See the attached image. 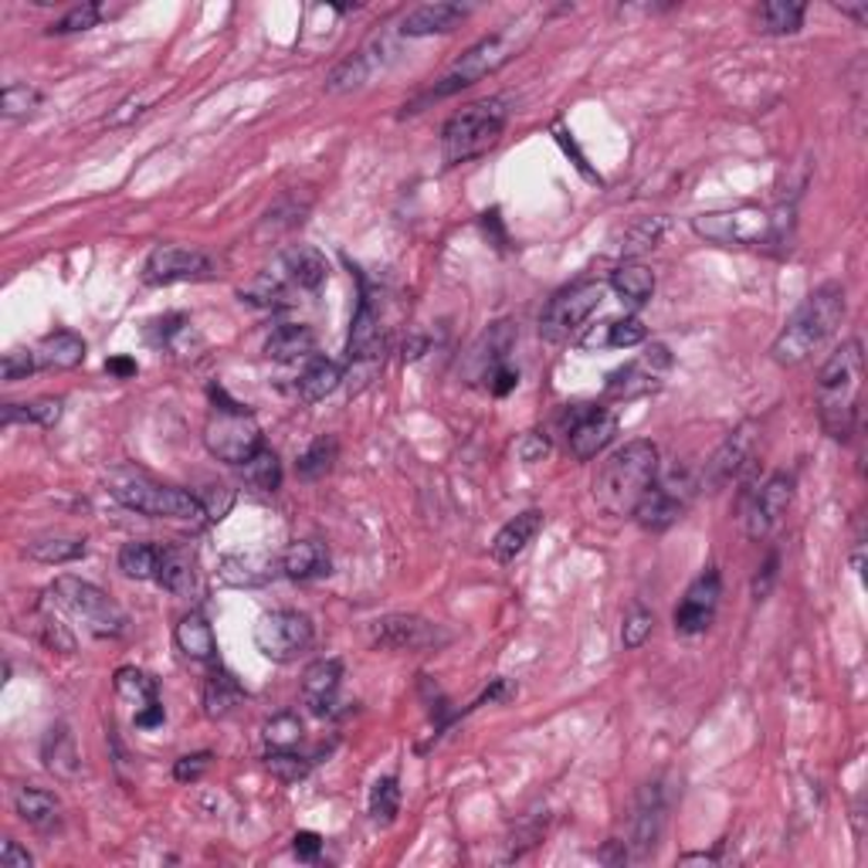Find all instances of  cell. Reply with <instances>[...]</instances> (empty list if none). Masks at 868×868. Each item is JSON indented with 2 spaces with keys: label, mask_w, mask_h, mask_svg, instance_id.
Instances as JSON below:
<instances>
[{
  "label": "cell",
  "mask_w": 868,
  "mask_h": 868,
  "mask_svg": "<svg viewBox=\"0 0 868 868\" xmlns=\"http://www.w3.org/2000/svg\"><path fill=\"white\" fill-rule=\"evenodd\" d=\"M536 24H540V18L536 14H530V18H519V21H512V24H506L502 31H496V34H489V38H482L478 45H472L455 65L448 68V72L418 99V102H410V109L407 113H418L425 102H431V99H444V95H455V92H462V89H468V85H475V82H482L485 76H493V72H499V68L506 65V61H512L519 51H523L526 45H530V38L536 34Z\"/></svg>",
  "instance_id": "obj_1"
},
{
  "label": "cell",
  "mask_w": 868,
  "mask_h": 868,
  "mask_svg": "<svg viewBox=\"0 0 868 868\" xmlns=\"http://www.w3.org/2000/svg\"><path fill=\"white\" fill-rule=\"evenodd\" d=\"M845 320V289L838 282H828L814 289L801 305L794 309V316L780 329V336L771 346V357L780 367H797L811 360L814 350H821L824 339L835 333Z\"/></svg>",
  "instance_id": "obj_2"
},
{
  "label": "cell",
  "mask_w": 868,
  "mask_h": 868,
  "mask_svg": "<svg viewBox=\"0 0 868 868\" xmlns=\"http://www.w3.org/2000/svg\"><path fill=\"white\" fill-rule=\"evenodd\" d=\"M658 478V448L645 438L607 455L594 475V499L611 516H635L641 496Z\"/></svg>",
  "instance_id": "obj_3"
},
{
  "label": "cell",
  "mask_w": 868,
  "mask_h": 868,
  "mask_svg": "<svg viewBox=\"0 0 868 868\" xmlns=\"http://www.w3.org/2000/svg\"><path fill=\"white\" fill-rule=\"evenodd\" d=\"M861 373H865V354L861 343L848 339L818 373V418L828 438L845 441L855 425L858 394H861Z\"/></svg>",
  "instance_id": "obj_4"
},
{
  "label": "cell",
  "mask_w": 868,
  "mask_h": 868,
  "mask_svg": "<svg viewBox=\"0 0 868 868\" xmlns=\"http://www.w3.org/2000/svg\"><path fill=\"white\" fill-rule=\"evenodd\" d=\"M509 102L506 99H482L459 109L441 129V153L448 166L468 163L482 153H489L506 132Z\"/></svg>",
  "instance_id": "obj_5"
},
{
  "label": "cell",
  "mask_w": 868,
  "mask_h": 868,
  "mask_svg": "<svg viewBox=\"0 0 868 868\" xmlns=\"http://www.w3.org/2000/svg\"><path fill=\"white\" fill-rule=\"evenodd\" d=\"M109 493L126 509L153 516V519H177V523H200V519H207L204 502L197 496L170 489V485H157L147 475L119 472L109 478Z\"/></svg>",
  "instance_id": "obj_6"
},
{
  "label": "cell",
  "mask_w": 868,
  "mask_h": 868,
  "mask_svg": "<svg viewBox=\"0 0 868 868\" xmlns=\"http://www.w3.org/2000/svg\"><path fill=\"white\" fill-rule=\"evenodd\" d=\"M51 594L68 614L82 621L95 638H123L129 632L126 611L106 594V590H99L95 583L82 577H58Z\"/></svg>",
  "instance_id": "obj_7"
},
{
  "label": "cell",
  "mask_w": 868,
  "mask_h": 868,
  "mask_svg": "<svg viewBox=\"0 0 868 868\" xmlns=\"http://www.w3.org/2000/svg\"><path fill=\"white\" fill-rule=\"evenodd\" d=\"M692 231L722 248H760L780 238V218L760 211V207H737V211H716L696 218Z\"/></svg>",
  "instance_id": "obj_8"
},
{
  "label": "cell",
  "mask_w": 868,
  "mask_h": 868,
  "mask_svg": "<svg viewBox=\"0 0 868 868\" xmlns=\"http://www.w3.org/2000/svg\"><path fill=\"white\" fill-rule=\"evenodd\" d=\"M204 444L218 462H228V465H245L265 448L262 428L252 418L248 407H234V410L218 407L204 428Z\"/></svg>",
  "instance_id": "obj_9"
},
{
  "label": "cell",
  "mask_w": 868,
  "mask_h": 868,
  "mask_svg": "<svg viewBox=\"0 0 868 868\" xmlns=\"http://www.w3.org/2000/svg\"><path fill=\"white\" fill-rule=\"evenodd\" d=\"M370 641L387 651H410L428 655L451 641V635L438 621H428L421 614H384L370 624Z\"/></svg>",
  "instance_id": "obj_10"
},
{
  "label": "cell",
  "mask_w": 868,
  "mask_h": 868,
  "mask_svg": "<svg viewBox=\"0 0 868 868\" xmlns=\"http://www.w3.org/2000/svg\"><path fill=\"white\" fill-rule=\"evenodd\" d=\"M312 621L299 611H268L255 621V648L268 662H296V658L312 645Z\"/></svg>",
  "instance_id": "obj_11"
},
{
  "label": "cell",
  "mask_w": 868,
  "mask_h": 868,
  "mask_svg": "<svg viewBox=\"0 0 868 868\" xmlns=\"http://www.w3.org/2000/svg\"><path fill=\"white\" fill-rule=\"evenodd\" d=\"M601 299H604L601 282H577L557 292L540 316V336L549 343H567L590 320V312L601 305Z\"/></svg>",
  "instance_id": "obj_12"
},
{
  "label": "cell",
  "mask_w": 868,
  "mask_h": 868,
  "mask_svg": "<svg viewBox=\"0 0 868 868\" xmlns=\"http://www.w3.org/2000/svg\"><path fill=\"white\" fill-rule=\"evenodd\" d=\"M215 275V262L197 248H181V245H160L150 252L143 265V282L147 286H177V282H200Z\"/></svg>",
  "instance_id": "obj_13"
},
{
  "label": "cell",
  "mask_w": 868,
  "mask_h": 868,
  "mask_svg": "<svg viewBox=\"0 0 868 868\" xmlns=\"http://www.w3.org/2000/svg\"><path fill=\"white\" fill-rule=\"evenodd\" d=\"M790 499H794V478L787 472L771 475L760 489H753V496L747 499V516H743L750 540H767L780 526V519L787 516Z\"/></svg>",
  "instance_id": "obj_14"
},
{
  "label": "cell",
  "mask_w": 868,
  "mask_h": 868,
  "mask_svg": "<svg viewBox=\"0 0 868 868\" xmlns=\"http://www.w3.org/2000/svg\"><path fill=\"white\" fill-rule=\"evenodd\" d=\"M719 598H722V580H719V574L716 570L699 574L696 580L688 583L685 598L675 607V632L679 635H703L709 624L716 621Z\"/></svg>",
  "instance_id": "obj_15"
},
{
  "label": "cell",
  "mask_w": 868,
  "mask_h": 868,
  "mask_svg": "<svg viewBox=\"0 0 868 868\" xmlns=\"http://www.w3.org/2000/svg\"><path fill=\"white\" fill-rule=\"evenodd\" d=\"M688 489L692 485L688 482H682L679 489H675V478H666V482H651V489L641 496V502H638V509H635V519L638 523L645 526V530H651V533H662V530H669L675 519L685 512V502H688Z\"/></svg>",
  "instance_id": "obj_16"
},
{
  "label": "cell",
  "mask_w": 868,
  "mask_h": 868,
  "mask_svg": "<svg viewBox=\"0 0 868 868\" xmlns=\"http://www.w3.org/2000/svg\"><path fill=\"white\" fill-rule=\"evenodd\" d=\"M669 363H672L669 350L662 343H655L638 363H628V367H621V370H614L607 377V397L628 401V397H641V394L655 391L658 387V373H662Z\"/></svg>",
  "instance_id": "obj_17"
},
{
  "label": "cell",
  "mask_w": 868,
  "mask_h": 868,
  "mask_svg": "<svg viewBox=\"0 0 868 868\" xmlns=\"http://www.w3.org/2000/svg\"><path fill=\"white\" fill-rule=\"evenodd\" d=\"M753 441H756V425L747 421L740 425L733 435H729L719 448H716V455L706 462V472H703V485H709V489H719V485L726 482H733L740 475V468L750 462L753 455Z\"/></svg>",
  "instance_id": "obj_18"
},
{
  "label": "cell",
  "mask_w": 868,
  "mask_h": 868,
  "mask_svg": "<svg viewBox=\"0 0 868 868\" xmlns=\"http://www.w3.org/2000/svg\"><path fill=\"white\" fill-rule=\"evenodd\" d=\"M614 435H617V418H614L611 410H604V407L594 404L567 431V441H570V451H574L577 462H590V459H598L601 451L614 441Z\"/></svg>",
  "instance_id": "obj_19"
},
{
  "label": "cell",
  "mask_w": 868,
  "mask_h": 868,
  "mask_svg": "<svg viewBox=\"0 0 868 868\" xmlns=\"http://www.w3.org/2000/svg\"><path fill=\"white\" fill-rule=\"evenodd\" d=\"M666 828V794L658 784H645L638 794V811H635V831H632V845L635 855L645 858L658 848V838H662Z\"/></svg>",
  "instance_id": "obj_20"
},
{
  "label": "cell",
  "mask_w": 868,
  "mask_h": 868,
  "mask_svg": "<svg viewBox=\"0 0 868 868\" xmlns=\"http://www.w3.org/2000/svg\"><path fill=\"white\" fill-rule=\"evenodd\" d=\"M343 685V666L339 658H320L302 675V699L316 716H329Z\"/></svg>",
  "instance_id": "obj_21"
},
{
  "label": "cell",
  "mask_w": 868,
  "mask_h": 868,
  "mask_svg": "<svg viewBox=\"0 0 868 868\" xmlns=\"http://www.w3.org/2000/svg\"><path fill=\"white\" fill-rule=\"evenodd\" d=\"M468 14H472V8H465V4H448V0H438V4H421V8H414L401 21V34H407V38L448 34V31H455Z\"/></svg>",
  "instance_id": "obj_22"
},
{
  "label": "cell",
  "mask_w": 868,
  "mask_h": 868,
  "mask_svg": "<svg viewBox=\"0 0 868 868\" xmlns=\"http://www.w3.org/2000/svg\"><path fill=\"white\" fill-rule=\"evenodd\" d=\"M346 354L350 360H377L384 354V329H380V312L373 309V299L363 292L357 316L350 326V343H346Z\"/></svg>",
  "instance_id": "obj_23"
},
{
  "label": "cell",
  "mask_w": 868,
  "mask_h": 868,
  "mask_svg": "<svg viewBox=\"0 0 868 868\" xmlns=\"http://www.w3.org/2000/svg\"><path fill=\"white\" fill-rule=\"evenodd\" d=\"M540 530H543V512H540V509H526V512L512 516L509 523L496 533V540H493V557H496L499 564L516 560L519 553H523V549L536 540Z\"/></svg>",
  "instance_id": "obj_24"
},
{
  "label": "cell",
  "mask_w": 868,
  "mask_h": 868,
  "mask_svg": "<svg viewBox=\"0 0 868 868\" xmlns=\"http://www.w3.org/2000/svg\"><path fill=\"white\" fill-rule=\"evenodd\" d=\"M173 641H177V648L190 658V662H211V658L218 655V638H215L211 621L197 611H190L177 621Z\"/></svg>",
  "instance_id": "obj_25"
},
{
  "label": "cell",
  "mask_w": 868,
  "mask_h": 868,
  "mask_svg": "<svg viewBox=\"0 0 868 868\" xmlns=\"http://www.w3.org/2000/svg\"><path fill=\"white\" fill-rule=\"evenodd\" d=\"M157 583L177 598H187L194 590V553L187 546H160V564H157Z\"/></svg>",
  "instance_id": "obj_26"
},
{
  "label": "cell",
  "mask_w": 868,
  "mask_h": 868,
  "mask_svg": "<svg viewBox=\"0 0 868 868\" xmlns=\"http://www.w3.org/2000/svg\"><path fill=\"white\" fill-rule=\"evenodd\" d=\"M282 574L292 580H312L329 574V553L316 540H299L282 553Z\"/></svg>",
  "instance_id": "obj_27"
},
{
  "label": "cell",
  "mask_w": 868,
  "mask_h": 868,
  "mask_svg": "<svg viewBox=\"0 0 868 868\" xmlns=\"http://www.w3.org/2000/svg\"><path fill=\"white\" fill-rule=\"evenodd\" d=\"M312 350H316V333H312L309 326L302 323H286L279 326L268 343H265V354L275 360V363H292V360H302L309 357Z\"/></svg>",
  "instance_id": "obj_28"
},
{
  "label": "cell",
  "mask_w": 868,
  "mask_h": 868,
  "mask_svg": "<svg viewBox=\"0 0 868 868\" xmlns=\"http://www.w3.org/2000/svg\"><path fill=\"white\" fill-rule=\"evenodd\" d=\"M282 268L289 271V279L292 286L299 289H309V292H316L323 282H326V258L316 252V248H309V245H296L282 255Z\"/></svg>",
  "instance_id": "obj_29"
},
{
  "label": "cell",
  "mask_w": 868,
  "mask_h": 868,
  "mask_svg": "<svg viewBox=\"0 0 868 868\" xmlns=\"http://www.w3.org/2000/svg\"><path fill=\"white\" fill-rule=\"evenodd\" d=\"M611 289L628 305H645L655 296V271L641 262H624L611 271Z\"/></svg>",
  "instance_id": "obj_30"
},
{
  "label": "cell",
  "mask_w": 868,
  "mask_h": 868,
  "mask_svg": "<svg viewBox=\"0 0 868 868\" xmlns=\"http://www.w3.org/2000/svg\"><path fill=\"white\" fill-rule=\"evenodd\" d=\"M14 811H18V818L27 821L31 828L48 831V828L58 824V811H61V805H58V797L48 794V790L21 787V790L14 794Z\"/></svg>",
  "instance_id": "obj_31"
},
{
  "label": "cell",
  "mask_w": 868,
  "mask_h": 868,
  "mask_svg": "<svg viewBox=\"0 0 868 868\" xmlns=\"http://www.w3.org/2000/svg\"><path fill=\"white\" fill-rule=\"evenodd\" d=\"M85 360V339L79 333H51L45 336L42 350H38V363L48 370H72Z\"/></svg>",
  "instance_id": "obj_32"
},
{
  "label": "cell",
  "mask_w": 868,
  "mask_h": 868,
  "mask_svg": "<svg viewBox=\"0 0 868 868\" xmlns=\"http://www.w3.org/2000/svg\"><path fill=\"white\" fill-rule=\"evenodd\" d=\"M339 384H343V370L333 360H326V357H312L309 367L299 377V397L309 401V404H316V401H326Z\"/></svg>",
  "instance_id": "obj_33"
},
{
  "label": "cell",
  "mask_w": 868,
  "mask_h": 868,
  "mask_svg": "<svg viewBox=\"0 0 868 868\" xmlns=\"http://www.w3.org/2000/svg\"><path fill=\"white\" fill-rule=\"evenodd\" d=\"M645 323L628 316V320H614V323H604L598 326L594 333H587L580 343L587 350H601V346H611V350H628V346H638L645 339Z\"/></svg>",
  "instance_id": "obj_34"
},
{
  "label": "cell",
  "mask_w": 868,
  "mask_h": 868,
  "mask_svg": "<svg viewBox=\"0 0 868 868\" xmlns=\"http://www.w3.org/2000/svg\"><path fill=\"white\" fill-rule=\"evenodd\" d=\"M241 699H245V692H241V685L234 682L231 672H211V679H207L204 685V713L211 716V719H224L231 716Z\"/></svg>",
  "instance_id": "obj_35"
},
{
  "label": "cell",
  "mask_w": 868,
  "mask_h": 868,
  "mask_svg": "<svg viewBox=\"0 0 868 868\" xmlns=\"http://www.w3.org/2000/svg\"><path fill=\"white\" fill-rule=\"evenodd\" d=\"M61 410L65 404L58 397H38L31 404H4L0 410V421L8 428L11 425H42V428H55L61 421Z\"/></svg>",
  "instance_id": "obj_36"
},
{
  "label": "cell",
  "mask_w": 868,
  "mask_h": 868,
  "mask_svg": "<svg viewBox=\"0 0 868 868\" xmlns=\"http://www.w3.org/2000/svg\"><path fill=\"white\" fill-rule=\"evenodd\" d=\"M808 8L805 4H790V0H771L756 11V31L763 34H797L805 24Z\"/></svg>",
  "instance_id": "obj_37"
},
{
  "label": "cell",
  "mask_w": 868,
  "mask_h": 868,
  "mask_svg": "<svg viewBox=\"0 0 868 868\" xmlns=\"http://www.w3.org/2000/svg\"><path fill=\"white\" fill-rule=\"evenodd\" d=\"M24 553L38 564H72L85 557V540L79 536H38L24 546Z\"/></svg>",
  "instance_id": "obj_38"
},
{
  "label": "cell",
  "mask_w": 868,
  "mask_h": 868,
  "mask_svg": "<svg viewBox=\"0 0 868 868\" xmlns=\"http://www.w3.org/2000/svg\"><path fill=\"white\" fill-rule=\"evenodd\" d=\"M113 685H116V696H119L126 706H132L136 713L147 709V706H153V703H160V696H157V682H153L147 672L132 669V666L119 669Z\"/></svg>",
  "instance_id": "obj_39"
},
{
  "label": "cell",
  "mask_w": 868,
  "mask_h": 868,
  "mask_svg": "<svg viewBox=\"0 0 868 868\" xmlns=\"http://www.w3.org/2000/svg\"><path fill=\"white\" fill-rule=\"evenodd\" d=\"M271 567L275 560L265 557V553H248V557H228L221 564V577L234 587H258L275 574Z\"/></svg>",
  "instance_id": "obj_40"
},
{
  "label": "cell",
  "mask_w": 868,
  "mask_h": 868,
  "mask_svg": "<svg viewBox=\"0 0 868 868\" xmlns=\"http://www.w3.org/2000/svg\"><path fill=\"white\" fill-rule=\"evenodd\" d=\"M45 763H48V771H55L58 777H76L79 774V750H76V740H72V733H68L65 726H58V729H51V733H48Z\"/></svg>",
  "instance_id": "obj_41"
},
{
  "label": "cell",
  "mask_w": 868,
  "mask_h": 868,
  "mask_svg": "<svg viewBox=\"0 0 868 868\" xmlns=\"http://www.w3.org/2000/svg\"><path fill=\"white\" fill-rule=\"evenodd\" d=\"M160 546L153 543H126L119 549V570L132 580H157Z\"/></svg>",
  "instance_id": "obj_42"
},
{
  "label": "cell",
  "mask_w": 868,
  "mask_h": 868,
  "mask_svg": "<svg viewBox=\"0 0 868 868\" xmlns=\"http://www.w3.org/2000/svg\"><path fill=\"white\" fill-rule=\"evenodd\" d=\"M42 102H45L42 89H34L27 82H14L4 89V95H0V113H4V119L18 123V119H27V116L38 113Z\"/></svg>",
  "instance_id": "obj_43"
},
{
  "label": "cell",
  "mask_w": 868,
  "mask_h": 868,
  "mask_svg": "<svg viewBox=\"0 0 868 868\" xmlns=\"http://www.w3.org/2000/svg\"><path fill=\"white\" fill-rule=\"evenodd\" d=\"M245 475H248V482L255 485V489L275 493L282 485V462H279V455H275L271 448H262L252 462H245Z\"/></svg>",
  "instance_id": "obj_44"
},
{
  "label": "cell",
  "mask_w": 868,
  "mask_h": 868,
  "mask_svg": "<svg viewBox=\"0 0 868 868\" xmlns=\"http://www.w3.org/2000/svg\"><path fill=\"white\" fill-rule=\"evenodd\" d=\"M397 811H401V784L394 774H387L370 787V814H373V821L391 824L397 818Z\"/></svg>",
  "instance_id": "obj_45"
},
{
  "label": "cell",
  "mask_w": 868,
  "mask_h": 868,
  "mask_svg": "<svg viewBox=\"0 0 868 868\" xmlns=\"http://www.w3.org/2000/svg\"><path fill=\"white\" fill-rule=\"evenodd\" d=\"M265 743L268 750H296L299 740H302V722L296 713H279L265 722Z\"/></svg>",
  "instance_id": "obj_46"
},
{
  "label": "cell",
  "mask_w": 868,
  "mask_h": 868,
  "mask_svg": "<svg viewBox=\"0 0 868 868\" xmlns=\"http://www.w3.org/2000/svg\"><path fill=\"white\" fill-rule=\"evenodd\" d=\"M336 462V441L333 438H316L309 451L299 459V475L302 478H323Z\"/></svg>",
  "instance_id": "obj_47"
},
{
  "label": "cell",
  "mask_w": 868,
  "mask_h": 868,
  "mask_svg": "<svg viewBox=\"0 0 868 868\" xmlns=\"http://www.w3.org/2000/svg\"><path fill=\"white\" fill-rule=\"evenodd\" d=\"M651 628H655V614L645 607V604H635L628 614H624V624H621V645L635 651L641 648L648 638H651Z\"/></svg>",
  "instance_id": "obj_48"
},
{
  "label": "cell",
  "mask_w": 868,
  "mask_h": 868,
  "mask_svg": "<svg viewBox=\"0 0 868 868\" xmlns=\"http://www.w3.org/2000/svg\"><path fill=\"white\" fill-rule=\"evenodd\" d=\"M102 14H106V11H102V4H92V0H85V4H76L65 18H58L48 27V34H79V31H89V27H95L102 21Z\"/></svg>",
  "instance_id": "obj_49"
},
{
  "label": "cell",
  "mask_w": 868,
  "mask_h": 868,
  "mask_svg": "<svg viewBox=\"0 0 868 868\" xmlns=\"http://www.w3.org/2000/svg\"><path fill=\"white\" fill-rule=\"evenodd\" d=\"M367 76H370L367 58H363V55H354V58H346L343 65L333 68V76H329L326 89H329V92H350V89L363 85Z\"/></svg>",
  "instance_id": "obj_50"
},
{
  "label": "cell",
  "mask_w": 868,
  "mask_h": 868,
  "mask_svg": "<svg viewBox=\"0 0 868 868\" xmlns=\"http://www.w3.org/2000/svg\"><path fill=\"white\" fill-rule=\"evenodd\" d=\"M265 763H268V771L275 777H282V780H299L309 771V763L296 750H268Z\"/></svg>",
  "instance_id": "obj_51"
},
{
  "label": "cell",
  "mask_w": 868,
  "mask_h": 868,
  "mask_svg": "<svg viewBox=\"0 0 868 868\" xmlns=\"http://www.w3.org/2000/svg\"><path fill=\"white\" fill-rule=\"evenodd\" d=\"M38 621H42V624H38V635H42V641H45L51 651H61V655H72V651H76V638L68 635V628H65V624H61L55 614H42Z\"/></svg>",
  "instance_id": "obj_52"
},
{
  "label": "cell",
  "mask_w": 868,
  "mask_h": 868,
  "mask_svg": "<svg viewBox=\"0 0 868 868\" xmlns=\"http://www.w3.org/2000/svg\"><path fill=\"white\" fill-rule=\"evenodd\" d=\"M211 753L207 750H200V753H187V756H181L177 760V767H173V777H177L181 784H194V780H200L204 777V771L211 767Z\"/></svg>",
  "instance_id": "obj_53"
},
{
  "label": "cell",
  "mask_w": 868,
  "mask_h": 868,
  "mask_svg": "<svg viewBox=\"0 0 868 868\" xmlns=\"http://www.w3.org/2000/svg\"><path fill=\"white\" fill-rule=\"evenodd\" d=\"M241 296H245L248 302H258V305H279V299H286L279 279H271V275H262L258 282H252L248 289H241Z\"/></svg>",
  "instance_id": "obj_54"
},
{
  "label": "cell",
  "mask_w": 868,
  "mask_h": 868,
  "mask_svg": "<svg viewBox=\"0 0 868 868\" xmlns=\"http://www.w3.org/2000/svg\"><path fill=\"white\" fill-rule=\"evenodd\" d=\"M200 502H204V512H207V519H224L228 516V509H231V502H234V493L228 489V485H211V489H207L204 496H197Z\"/></svg>",
  "instance_id": "obj_55"
},
{
  "label": "cell",
  "mask_w": 868,
  "mask_h": 868,
  "mask_svg": "<svg viewBox=\"0 0 868 868\" xmlns=\"http://www.w3.org/2000/svg\"><path fill=\"white\" fill-rule=\"evenodd\" d=\"M34 354L31 350H11V354H4V363H0V377L8 380V384H14V380H24L31 370H34Z\"/></svg>",
  "instance_id": "obj_56"
},
{
  "label": "cell",
  "mask_w": 868,
  "mask_h": 868,
  "mask_svg": "<svg viewBox=\"0 0 868 868\" xmlns=\"http://www.w3.org/2000/svg\"><path fill=\"white\" fill-rule=\"evenodd\" d=\"M658 234H662V221H641L638 228H632V234H628V255H635V252H645V248H655L658 245Z\"/></svg>",
  "instance_id": "obj_57"
},
{
  "label": "cell",
  "mask_w": 868,
  "mask_h": 868,
  "mask_svg": "<svg viewBox=\"0 0 868 868\" xmlns=\"http://www.w3.org/2000/svg\"><path fill=\"white\" fill-rule=\"evenodd\" d=\"M516 455L523 459L526 465H536V462H543V459L549 455V441H546L540 431H530V435L519 438V444H516Z\"/></svg>",
  "instance_id": "obj_58"
},
{
  "label": "cell",
  "mask_w": 868,
  "mask_h": 868,
  "mask_svg": "<svg viewBox=\"0 0 868 868\" xmlns=\"http://www.w3.org/2000/svg\"><path fill=\"white\" fill-rule=\"evenodd\" d=\"M485 380H489V391H493L496 397H506L509 391H516V384H519V373H516L509 363H499V367H496L489 377H485Z\"/></svg>",
  "instance_id": "obj_59"
},
{
  "label": "cell",
  "mask_w": 868,
  "mask_h": 868,
  "mask_svg": "<svg viewBox=\"0 0 868 868\" xmlns=\"http://www.w3.org/2000/svg\"><path fill=\"white\" fill-rule=\"evenodd\" d=\"M292 852L302 861H312V858H320V852H323V838L316 835V831H299V835L292 838Z\"/></svg>",
  "instance_id": "obj_60"
},
{
  "label": "cell",
  "mask_w": 868,
  "mask_h": 868,
  "mask_svg": "<svg viewBox=\"0 0 868 868\" xmlns=\"http://www.w3.org/2000/svg\"><path fill=\"white\" fill-rule=\"evenodd\" d=\"M774 580H777V553H771L767 564H763V570L756 574V580H753V598H756V601H760V598H767Z\"/></svg>",
  "instance_id": "obj_61"
},
{
  "label": "cell",
  "mask_w": 868,
  "mask_h": 868,
  "mask_svg": "<svg viewBox=\"0 0 868 868\" xmlns=\"http://www.w3.org/2000/svg\"><path fill=\"white\" fill-rule=\"evenodd\" d=\"M0 865H4V868H31L34 858L18 842H4V848H0Z\"/></svg>",
  "instance_id": "obj_62"
},
{
  "label": "cell",
  "mask_w": 868,
  "mask_h": 868,
  "mask_svg": "<svg viewBox=\"0 0 868 868\" xmlns=\"http://www.w3.org/2000/svg\"><path fill=\"white\" fill-rule=\"evenodd\" d=\"M160 722H163V706H160V703H153V706H147V709L136 713V726H140V729H153V726H160Z\"/></svg>",
  "instance_id": "obj_63"
},
{
  "label": "cell",
  "mask_w": 868,
  "mask_h": 868,
  "mask_svg": "<svg viewBox=\"0 0 868 868\" xmlns=\"http://www.w3.org/2000/svg\"><path fill=\"white\" fill-rule=\"evenodd\" d=\"M106 370L113 373V377H132L136 373V360H129V357H113L109 363H106Z\"/></svg>",
  "instance_id": "obj_64"
}]
</instances>
